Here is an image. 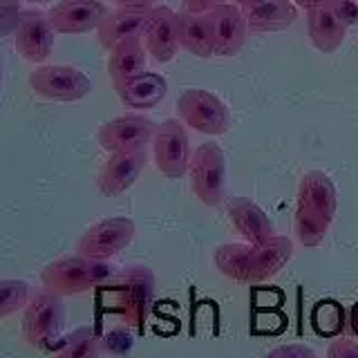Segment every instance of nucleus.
<instances>
[{"mask_svg": "<svg viewBox=\"0 0 358 358\" xmlns=\"http://www.w3.org/2000/svg\"><path fill=\"white\" fill-rule=\"evenodd\" d=\"M327 358H358V341L350 338V336L331 338L327 347Z\"/></svg>", "mask_w": 358, "mask_h": 358, "instance_id": "nucleus-31", "label": "nucleus"}, {"mask_svg": "<svg viewBox=\"0 0 358 358\" xmlns=\"http://www.w3.org/2000/svg\"><path fill=\"white\" fill-rule=\"evenodd\" d=\"M134 220L130 217H106L94 222L92 227H87L85 233L76 242V253L85 257H94V260H112L119 255L126 246L134 240Z\"/></svg>", "mask_w": 358, "mask_h": 358, "instance_id": "nucleus-6", "label": "nucleus"}, {"mask_svg": "<svg viewBox=\"0 0 358 358\" xmlns=\"http://www.w3.org/2000/svg\"><path fill=\"white\" fill-rule=\"evenodd\" d=\"M145 50L157 63L173 61L177 52L182 50L179 45V16L171 7H152L148 22H145L143 31Z\"/></svg>", "mask_w": 358, "mask_h": 358, "instance_id": "nucleus-13", "label": "nucleus"}, {"mask_svg": "<svg viewBox=\"0 0 358 358\" xmlns=\"http://www.w3.org/2000/svg\"><path fill=\"white\" fill-rule=\"evenodd\" d=\"M0 90H3V61H0Z\"/></svg>", "mask_w": 358, "mask_h": 358, "instance_id": "nucleus-39", "label": "nucleus"}, {"mask_svg": "<svg viewBox=\"0 0 358 358\" xmlns=\"http://www.w3.org/2000/svg\"><path fill=\"white\" fill-rule=\"evenodd\" d=\"M119 7H152L155 0H112Z\"/></svg>", "mask_w": 358, "mask_h": 358, "instance_id": "nucleus-35", "label": "nucleus"}, {"mask_svg": "<svg viewBox=\"0 0 358 358\" xmlns=\"http://www.w3.org/2000/svg\"><path fill=\"white\" fill-rule=\"evenodd\" d=\"M65 327V302L61 294L43 289L31 294L22 309V338L36 350H50L61 341Z\"/></svg>", "mask_w": 358, "mask_h": 358, "instance_id": "nucleus-3", "label": "nucleus"}, {"mask_svg": "<svg viewBox=\"0 0 358 358\" xmlns=\"http://www.w3.org/2000/svg\"><path fill=\"white\" fill-rule=\"evenodd\" d=\"M294 257V242L285 235H273L260 244H251V278L249 285H260L275 278Z\"/></svg>", "mask_w": 358, "mask_h": 358, "instance_id": "nucleus-15", "label": "nucleus"}, {"mask_svg": "<svg viewBox=\"0 0 358 358\" xmlns=\"http://www.w3.org/2000/svg\"><path fill=\"white\" fill-rule=\"evenodd\" d=\"M29 87L43 99L72 103L90 94L92 81L72 65H38L29 74Z\"/></svg>", "mask_w": 358, "mask_h": 358, "instance_id": "nucleus-7", "label": "nucleus"}, {"mask_svg": "<svg viewBox=\"0 0 358 358\" xmlns=\"http://www.w3.org/2000/svg\"><path fill=\"white\" fill-rule=\"evenodd\" d=\"M190 186L195 197L208 208H215L227 195V159L220 143L206 141L190 155Z\"/></svg>", "mask_w": 358, "mask_h": 358, "instance_id": "nucleus-4", "label": "nucleus"}, {"mask_svg": "<svg viewBox=\"0 0 358 358\" xmlns=\"http://www.w3.org/2000/svg\"><path fill=\"white\" fill-rule=\"evenodd\" d=\"M311 327L322 338H338L347 327V311L336 300H320L311 309Z\"/></svg>", "mask_w": 358, "mask_h": 358, "instance_id": "nucleus-25", "label": "nucleus"}, {"mask_svg": "<svg viewBox=\"0 0 358 358\" xmlns=\"http://www.w3.org/2000/svg\"><path fill=\"white\" fill-rule=\"evenodd\" d=\"M56 31L48 14L36 9H22V16L14 29L16 52L31 65H43L52 56Z\"/></svg>", "mask_w": 358, "mask_h": 358, "instance_id": "nucleus-10", "label": "nucleus"}, {"mask_svg": "<svg viewBox=\"0 0 358 358\" xmlns=\"http://www.w3.org/2000/svg\"><path fill=\"white\" fill-rule=\"evenodd\" d=\"M215 268L233 282L249 285L251 278V242H229L213 253Z\"/></svg>", "mask_w": 358, "mask_h": 358, "instance_id": "nucleus-24", "label": "nucleus"}, {"mask_svg": "<svg viewBox=\"0 0 358 358\" xmlns=\"http://www.w3.org/2000/svg\"><path fill=\"white\" fill-rule=\"evenodd\" d=\"M29 298L31 291L25 280H14V278L0 280V320L25 309Z\"/></svg>", "mask_w": 358, "mask_h": 358, "instance_id": "nucleus-28", "label": "nucleus"}, {"mask_svg": "<svg viewBox=\"0 0 358 358\" xmlns=\"http://www.w3.org/2000/svg\"><path fill=\"white\" fill-rule=\"evenodd\" d=\"M117 273V266L110 260H94L81 253L56 257L54 262L41 271V280L45 289L54 294L65 296H78L85 291H92L110 282L112 275Z\"/></svg>", "mask_w": 358, "mask_h": 358, "instance_id": "nucleus-2", "label": "nucleus"}, {"mask_svg": "<svg viewBox=\"0 0 358 358\" xmlns=\"http://www.w3.org/2000/svg\"><path fill=\"white\" fill-rule=\"evenodd\" d=\"M345 27L358 25V0H324Z\"/></svg>", "mask_w": 358, "mask_h": 358, "instance_id": "nucleus-29", "label": "nucleus"}, {"mask_svg": "<svg viewBox=\"0 0 358 358\" xmlns=\"http://www.w3.org/2000/svg\"><path fill=\"white\" fill-rule=\"evenodd\" d=\"M108 14L101 0H59L48 18L56 34H90L101 27Z\"/></svg>", "mask_w": 358, "mask_h": 358, "instance_id": "nucleus-11", "label": "nucleus"}, {"mask_svg": "<svg viewBox=\"0 0 358 358\" xmlns=\"http://www.w3.org/2000/svg\"><path fill=\"white\" fill-rule=\"evenodd\" d=\"M145 164H148V152H110L108 162L101 166L96 177V188L103 197H119L134 186L141 177Z\"/></svg>", "mask_w": 358, "mask_h": 358, "instance_id": "nucleus-12", "label": "nucleus"}, {"mask_svg": "<svg viewBox=\"0 0 358 358\" xmlns=\"http://www.w3.org/2000/svg\"><path fill=\"white\" fill-rule=\"evenodd\" d=\"M347 329L352 331V336L358 338V302H354V305L350 307V311H347Z\"/></svg>", "mask_w": 358, "mask_h": 358, "instance_id": "nucleus-34", "label": "nucleus"}, {"mask_svg": "<svg viewBox=\"0 0 358 358\" xmlns=\"http://www.w3.org/2000/svg\"><path fill=\"white\" fill-rule=\"evenodd\" d=\"M249 3H253V0H235V5H238V7H244V5H249Z\"/></svg>", "mask_w": 358, "mask_h": 358, "instance_id": "nucleus-38", "label": "nucleus"}, {"mask_svg": "<svg viewBox=\"0 0 358 358\" xmlns=\"http://www.w3.org/2000/svg\"><path fill=\"white\" fill-rule=\"evenodd\" d=\"M157 132V123L139 112L121 115L106 121L96 130V141L108 152H134L143 150Z\"/></svg>", "mask_w": 358, "mask_h": 358, "instance_id": "nucleus-8", "label": "nucleus"}, {"mask_svg": "<svg viewBox=\"0 0 358 358\" xmlns=\"http://www.w3.org/2000/svg\"><path fill=\"white\" fill-rule=\"evenodd\" d=\"M145 61H148V50H145L143 36H132L117 43L110 50V59H108V72L112 83H121L126 78L143 72Z\"/></svg>", "mask_w": 358, "mask_h": 358, "instance_id": "nucleus-23", "label": "nucleus"}, {"mask_svg": "<svg viewBox=\"0 0 358 358\" xmlns=\"http://www.w3.org/2000/svg\"><path fill=\"white\" fill-rule=\"evenodd\" d=\"M298 5L294 0H253L244 5V18L249 31L266 34V31H282L291 27V22L298 18Z\"/></svg>", "mask_w": 358, "mask_h": 358, "instance_id": "nucleus-19", "label": "nucleus"}, {"mask_svg": "<svg viewBox=\"0 0 358 358\" xmlns=\"http://www.w3.org/2000/svg\"><path fill=\"white\" fill-rule=\"evenodd\" d=\"M150 9L152 7H117L115 11H110L106 20L101 22V27L96 29L101 48L112 50L117 43L126 38L143 36Z\"/></svg>", "mask_w": 358, "mask_h": 358, "instance_id": "nucleus-18", "label": "nucleus"}, {"mask_svg": "<svg viewBox=\"0 0 358 358\" xmlns=\"http://www.w3.org/2000/svg\"><path fill=\"white\" fill-rule=\"evenodd\" d=\"M152 157L159 173L168 179L184 177L190 166V139L182 121L166 119L152 137Z\"/></svg>", "mask_w": 358, "mask_h": 358, "instance_id": "nucleus-9", "label": "nucleus"}, {"mask_svg": "<svg viewBox=\"0 0 358 358\" xmlns=\"http://www.w3.org/2000/svg\"><path fill=\"white\" fill-rule=\"evenodd\" d=\"M262 358H316V352L302 343H291V345L273 347V350H268Z\"/></svg>", "mask_w": 358, "mask_h": 358, "instance_id": "nucleus-30", "label": "nucleus"}, {"mask_svg": "<svg viewBox=\"0 0 358 358\" xmlns=\"http://www.w3.org/2000/svg\"><path fill=\"white\" fill-rule=\"evenodd\" d=\"M179 16V45L199 56V59H210L215 56V45H213V27L208 14H193V11H177Z\"/></svg>", "mask_w": 358, "mask_h": 358, "instance_id": "nucleus-22", "label": "nucleus"}, {"mask_svg": "<svg viewBox=\"0 0 358 358\" xmlns=\"http://www.w3.org/2000/svg\"><path fill=\"white\" fill-rule=\"evenodd\" d=\"M227 215L233 229L244 238V242L260 244L275 235L268 215L249 197H231L227 201Z\"/></svg>", "mask_w": 358, "mask_h": 358, "instance_id": "nucleus-16", "label": "nucleus"}, {"mask_svg": "<svg viewBox=\"0 0 358 358\" xmlns=\"http://www.w3.org/2000/svg\"><path fill=\"white\" fill-rule=\"evenodd\" d=\"M222 3L224 0H186V9L193 14H208L210 9H215Z\"/></svg>", "mask_w": 358, "mask_h": 358, "instance_id": "nucleus-33", "label": "nucleus"}, {"mask_svg": "<svg viewBox=\"0 0 358 358\" xmlns=\"http://www.w3.org/2000/svg\"><path fill=\"white\" fill-rule=\"evenodd\" d=\"M298 204L307 206L324 220L334 222L336 210H338V195H336L334 182L322 171L305 173L298 188Z\"/></svg>", "mask_w": 358, "mask_h": 358, "instance_id": "nucleus-20", "label": "nucleus"}, {"mask_svg": "<svg viewBox=\"0 0 358 358\" xmlns=\"http://www.w3.org/2000/svg\"><path fill=\"white\" fill-rule=\"evenodd\" d=\"M208 18L213 27L215 56H238L246 43V34H249L242 7L222 3L208 11Z\"/></svg>", "mask_w": 358, "mask_h": 358, "instance_id": "nucleus-14", "label": "nucleus"}, {"mask_svg": "<svg viewBox=\"0 0 358 358\" xmlns=\"http://www.w3.org/2000/svg\"><path fill=\"white\" fill-rule=\"evenodd\" d=\"M307 31L313 43V48L322 54H334L345 41L347 27L336 18L327 3L307 9Z\"/></svg>", "mask_w": 358, "mask_h": 358, "instance_id": "nucleus-21", "label": "nucleus"}, {"mask_svg": "<svg viewBox=\"0 0 358 358\" xmlns=\"http://www.w3.org/2000/svg\"><path fill=\"white\" fill-rule=\"evenodd\" d=\"M177 115L188 128L208 137H220L231 130V110L208 90H184L177 99Z\"/></svg>", "mask_w": 358, "mask_h": 358, "instance_id": "nucleus-5", "label": "nucleus"}, {"mask_svg": "<svg viewBox=\"0 0 358 358\" xmlns=\"http://www.w3.org/2000/svg\"><path fill=\"white\" fill-rule=\"evenodd\" d=\"M115 90L121 99V103L130 110H150L157 108L164 101L168 92V83L162 74L157 72H139L126 81L115 83Z\"/></svg>", "mask_w": 358, "mask_h": 358, "instance_id": "nucleus-17", "label": "nucleus"}, {"mask_svg": "<svg viewBox=\"0 0 358 358\" xmlns=\"http://www.w3.org/2000/svg\"><path fill=\"white\" fill-rule=\"evenodd\" d=\"M103 341L94 327H78L61 341L56 358H99Z\"/></svg>", "mask_w": 358, "mask_h": 358, "instance_id": "nucleus-26", "label": "nucleus"}, {"mask_svg": "<svg viewBox=\"0 0 358 358\" xmlns=\"http://www.w3.org/2000/svg\"><path fill=\"white\" fill-rule=\"evenodd\" d=\"M108 307L126 327H143L155 300V273L143 264L123 266L103 285Z\"/></svg>", "mask_w": 358, "mask_h": 358, "instance_id": "nucleus-1", "label": "nucleus"}, {"mask_svg": "<svg viewBox=\"0 0 358 358\" xmlns=\"http://www.w3.org/2000/svg\"><path fill=\"white\" fill-rule=\"evenodd\" d=\"M329 227L331 222L324 220L318 213H313L311 208L298 204L296 206V213H294V229H296V235L302 246H307V249H313V246H320L322 240L327 238L329 233Z\"/></svg>", "mask_w": 358, "mask_h": 358, "instance_id": "nucleus-27", "label": "nucleus"}, {"mask_svg": "<svg viewBox=\"0 0 358 358\" xmlns=\"http://www.w3.org/2000/svg\"><path fill=\"white\" fill-rule=\"evenodd\" d=\"M294 3H296L300 9H311V7H316V5L324 3V0H294Z\"/></svg>", "mask_w": 358, "mask_h": 358, "instance_id": "nucleus-36", "label": "nucleus"}, {"mask_svg": "<svg viewBox=\"0 0 358 358\" xmlns=\"http://www.w3.org/2000/svg\"><path fill=\"white\" fill-rule=\"evenodd\" d=\"M25 3H31V5H45V3H50V0H25Z\"/></svg>", "mask_w": 358, "mask_h": 358, "instance_id": "nucleus-37", "label": "nucleus"}, {"mask_svg": "<svg viewBox=\"0 0 358 358\" xmlns=\"http://www.w3.org/2000/svg\"><path fill=\"white\" fill-rule=\"evenodd\" d=\"M110 338H115V343H112V341H106V345H108V350H110V352L123 354V352H128L130 347H132V336L128 334L126 327L115 329V331L110 334Z\"/></svg>", "mask_w": 358, "mask_h": 358, "instance_id": "nucleus-32", "label": "nucleus"}]
</instances>
